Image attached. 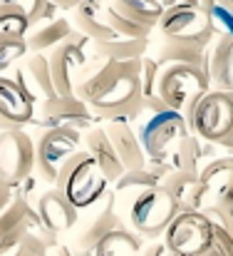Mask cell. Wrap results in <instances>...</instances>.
<instances>
[{"mask_svg":"<svg viewBox=\"0 0 233 256\" xmlns=\"http://www.w3.org/2000/svg\"><path fill=\"white\" fill-rule=\"evenodd\" d=\"M72 97L87 104L94 120H104V122L137 120L142 110L139 60L137 62H112V60L87 62L72 82Z\"/></svg>","mask_w":233,"mask_h":256,"instance_id":"6da1fadb","label":"cell"},{"mask_svg":"<svg viewBox=\"0 0 233 256\" xmlns=\"http://www.w3.org/2000/svg\"><path fill=\"white\" fill-rule=\"evenodd\" d=\"M55 189L70 202V206L75 212L89 209L92 204H97L102 196H107L109 182L104 176V172L99 170V164L84 152H75L57 172L55 179Z\"/></svg>","mask_w":233,"mask_h":256,"instance_id":"7a4b0ae2","label":"cell"},{"mask_svg":"<svg viewBox=\"0 0 233 256\" xmlns=\"http://www.w3.org/2000/svg\"><path fill=\"white\" fill-rule=\"evenodd\" d=\"M189 132L199 137L206 144H224L231 147L233 132V97L231 92H216L209 90L201 94L191 110L184 114Z\"/></svg>","mask_w":233,"mask_h":256,"instance_id":"3957f363","label":"cell"},{"mask_svg":"<svg viewBox=\"0 0 233 256\" xmlns=\"http://www.w3.org/2000/svg\"><path fill=\"white\" fill-rule=\"evenodd\" d=\"M122 212V209H119ZM179 214V204L161 189V186H149L137 192L127 204L122 219H127V229L137 234L139 239H156L164 234L169 222Z\"/></svg>","mask_w":233,"mask_h":256,"instance_id":"277c9868","label":"cell"},{"mask_svg":"<svg viewBox=\"0 0 233 256\" xmlns=\"http://www.w3.org/2000/svg\"><path fill=\"white\" fill-rule=\"evenodd\" d=\"M211 90L204 68L194 65H164L156 80V97L171 112L186 114L191 104Z\"/></svg>","mask_w":233,"mask_h":256,"instance_id":"5b68a950","label":"cell"},{"mask_svg":"<svg viewBox=\"0 0 233 256\" xmlns=\"http://www.w3.org/2000/svg\"><path fill=\"white\" fill-rule=\"evenodd\" d=\"M214 244V224L201 212L181 209L164 229V249L171 256H206Z\"/></svg>","mask_w":233,"mask_h":256,"instance_id":"8992f818","label":"cell"},{"mask_svg":"<svg viewBox=\"0 0 233 256\" xmlns=\"http://www.w3.org/2000/svg\"><path fill=\"white\" fill-rule=\"evenodd\" d=\"M134 134H137L139 147H142L147 160H164L191 132H189L184 114L171 112V110H161L154 114H144V120H139Z\"/></svg>","mask_w":233,"mask_h":256,"instance_id":"52a82bcc","label":"cell"},{"mask_svg":"<svg viewBox=\"0 0 233 256\" xmlns=\"http://www.w3.org/2000/svg\"><path fill=\"white\" fill-rule=\"evenodd\" d=\"M35 144V172L45 184H55L60 167L79 152L82 132L75 130H42Z\"/></svg>","mask_w":233,"mask_h":256,"instance_id":"ba28073f","label":"cell"},{"mask_svg":"<svg viewBox=\"0 0 233 256\" xmlns=\"http://www.w3.org/2000/svg\"><path fill=\"white\" fill-rule=\"evenodd\" d=\"M35 172V144L25 130H0V182L17 189Z\"/></svg>","mask_w":233,"mask_h":256,"instance_id":"9c48e42d","label":"cell"},{"mask_svg":"<svg viewBox=\"0 0 233 256\" xmlns=\"http://www.w3.org/2000/svg\"><path fill=\"white\" fill-rule=\"evenodd\" d=\"M156 28L164 35V40L189 42L199 48H209L211 40L216 38L209 25L206 12L194 10V8H166L161 18L156 20Z\"/></svg>","mask_w":233,"mask_h":256,"instance_id":"30bf717a","label":"cell"},{"mask_svg":"<svg viewBox=\"0 0 233 256\" xmlns=\"http://www.w3.org/2000/svg\"><path fill=\"white\" fill-rule=\"evenodd\" d=\"M209 206H231V157L214 160L196 174L186 209L204 212Z\"/></svg>","mask_w":233,"mask_h":256,"instance_id":"8fae6325","label":"cell"},{"mask_svg":"<svg viewBox=\"0 0 233 256\" xmlns=\"http://www.w3.org/2000/svg\"><path fill=\"white\" fill-rule=\"evenodd\" d=\"M82 42L84 38H79L75 32L67 42L57 45L47 55V68H50V78H52V87L57 97H72V82L79 70L87 65V52Z\"/></svg>","mask_w":233,"mask_h":256,"instance_id":"7c38bea8","label":"cell"},{"mask_svg":"<svg viewBox=\"0 0 233 256\" xmlns=\"http://www.w3.org/2000/svg\"><path fill=\"white\" fill-rule=\"evenodd\" d=\"M35 229H40V224L32 202L25 196H12V202L0 212V256L10 254Z\"/></svg>","mask_w":233,"mask_h":256,"instance_id":"4fadbf2b","label":"cell"},{"mask_svg":"<svg viewBox=\"0 0 233 256\" xmlns=\"http://www.w3.org/2000/svg\"><path fill=\"white\" fill-rule=\"evenodd\" d=\"M40 122L42 130H89L94 127V117L87 110L84 102H79L77 97H52L47 102L40 104Z\"/></svg>","mask_w":233,"mask_h":256,"instance_id":"5bb4252c","label":"cell"},{"mask_svg":"<svg viewBox=\"0 0 233 256\" xmlns=\"http://www.w3.org/2000/svg\"><path fill=\"white\" fill-rule=\"evenodd\" d=\"M77 214L70 202L52 186L47 192H42L35 202V216H37V224L42 232L47 234H62L67 229H72L77 224Z\"/></svg>","mask_w":233,"mask_h":256,"instance_id":"9a60e30c","label":"cell"},{"mask_svg":"<svg viewBox=\"0 0 233 256\" xmlns=\"http://www.w3.org/2000/svg\"><path fill=\"white\" fill-rule=\"evenodd\" d=\"M35 114V102L25 94V90L12 78L0 75V127L2 130H22Z\"/></svg>","mask_w":233,"mask_h":256,"instance_id":"2e32d148","label":"cell"},{"mask_svg":"<svg viewBox=\"0 0 233 256\" xmlns=\"http://www.w3.org/2000/svg\"><path fill=\"white\" fill-rule=\"evenodd\" d=\"M12 80L25 90V94L32 102L42 104V102L57 97L55 87H52V78H50V68H47V55H40V52L27 55L25 62L15 70Z\"/></svg>","mask_w":233,"mask_h":256,"instance_id":"e0dca14e","label":"cell"},{"mask_svg":"<svg viewBox=\"0 0 233 256\" xmlns=\"http://www.w3.org/2000/svg\"><path fill=\"white\" fill-rule=\"evenodd\" d=\"M102 127H104V132H107V137H109L119 162H122V170L132 172V170H142L147 164V157H144V152L139 147V140H137V134H134L129 122L112 120V122H107Z\"/></svg>","mask_w":233,"mask_h":256,"instance_id":"ac0fdd59","label":"cell"},{"mask_svg":"<svg viewBox=\"0 0 233 256\" xmlns=\"http://www.w3.org/2000/svg\"><path fill=\"white\" fill-rule=\"evenodd\" d=\"M102 10H104V0H82L75 8V22H72L75 32L94 45L117 40V35L104 25Z\"/></svg>","mask_w":233,"mask_h":256,"instance_id":"d6986e66","label":"cell"},{"mask_svg":"<svg viewBox=\"0 0 233 256\" xmlns=\"http://www.w3.org/2000/svg\"><path fill=\"white\" fill-rule=\"evenodd\" d=\"M82 140H84V152L99 164V170L104 172L107 182L114 184L124 174V170H122V162H119V157H117L104 127H89Z\"/></svg>","mask_w":233,"mask_h":256,"instance_id":"ffe728a7","label":"cell"},{"mask_svg":"<svg viewBox=\"0 0 233 256\" xmlns=\"http://www.w3.org/2000/svg\"><path fill=\"white\" fill-rule=\"evenodd\" d=\"M206 75L209 85L216 92H231L233 85V45L231 35L216 38L211 52H206Z\"/></svg>","mask_w":233,"mask_h":256,"instance_id":"44dd1931","label":"cell"},{"mask_svg":"<svg viewBox=\"0 0 233 256\" xmlns=\"http://www.w3.org/2000/svg\"><path fill=\"white\" fill-rule=\"evenodd\" d=\"M211 147H214V144H206V142H201L199 137L189 134V137H184V140L171 150V154L166 157V162H169L171 170L186 172V174L196 176L199 172L204 170V162H206Z\"/></svg>","mask_w":233,"mask_h":256,"instance_id":"7402d4cb","label":"cell"},{"mask_svg":"<svg viewBox=\"0 0 233 256\" xmlns=\"http://www.w3.org/2000/svg\"><path fill=\"white\" fill-rule=\"evenodd\" d=\"M72 35H75L72 22L65 20V18H55V20H50V22H45V25L30 30V32L25 35V45H27V52H40V55H45L47 50H55L57 45L67 42Z\"/></svg>","mask_w":233,"mask_h":256,"instance_id":"603a6c76","label":"cell"},{"mask_svg":"<svg viewBox=\"0 0 233 256\" xmlns=\"http://www.w3.org/2000/svg\"><path fill=\"white\" fill-rule=\"evenodd\" d=\"M142 254V239L127 229V224L107 232L94 246L92 256H139Z\"/></svg>","mask_w":233,"mask_h":256,"instance_id":"cb8c5ba5","label":"cell"},{"mask_svg":"<svg viewBox=\"0 0 233 256\" xmlns=\"http://www.w3.org/2000/svg\"><path fill=\"white\" fill-rule=\"evenodd\" d=\"M206 52H209V48L164 40V45L159 48V55L154 60L161 68L164 65H194V68H204L206 70Z\"/></svg>","mask_w":233,"mask_h":256,"instance_id":"d4e9b609","label":"cell"},{"mask_svg":"<svg viewBox=\"0 0 233 256\" xmlns=\"http://www.w3.org/2000/svg\"><path fill=\"white\" fill-rule=\"evenodd\" d=\"M147 48H149V38L144 40H112V42H102V45H94L97 50V58L99 60H112V62H137L147 55Z\"/></svg>","mask_w":233,"mask_h":256,"instance_id":"484cf974","label":"cell"},{"mask_svg":"<svg viewBox=\"0 0 233 256\" xmlns=\"http://www.w3.org/2000/svg\"><path fill=\"white\" fill-rule=\"evenodd\" d=\"M102 18H104V25H107L117 38H122V40H144V38H149V32H152V28L139 25V22H134V20L124 18V15H122L112 2H109V5L104 2Z\"/></svg>","mask_w":233,"mask_h":256,"instance_id":"4316f807","label":"cell"},{"mask_svg":"<svg viewBox=\"0 0 233 256\" xmlns=\"http://www.w3.org/2000/svg\"><path fill=\"white\" fill-rule=\"evenodd\" d=\"M112 5L124 18H129V20H134L139 25H147V28H154L156 20L164 12L159 0H112Z\"/></svg>","mask_w":233,"mask_h":256,"instance_id":"83f0119b","label":"cell"},{"mask_svg":"<svg viewBox=\"0 0 233 256\" xmlns=\"http://www.w3.org/2000/svg\"><path fill=\"white\" fill-rule=\"evenodd\" d=\"M27 32H30V25L22 12V5L12 0H0V35L25 38Z\"/></svg>","mask_w":233,"mask_h":256,"instance_id":"f1b7e54d","label":"cell"},{"mask_svg":"<svg viewBox=\"0 0 233 256\" xmlns=\"http://www.w3.org/2000/svg\"><path fill=\"white\" fill-rule=\"evenodd\" d=\"M20 5H22V12H25V18H27L30 30H35V28H40V25H45V22L60 18V15H57L60 10H57L50 0H22Z\"/></svg>","mask_w":233,"mask_h":256,"instance_id":"f546056e","label":"cell"},{"mask_svg":"<svg viewBox=\"0 0 233 256\" xmlns=\"http://www.w3.org/2000/svg\"><path fill=\"white\" fill-rule=\"evenodd\" d=\"M27 55V45L25 38H12V35H0V75L12 68L15 62H20Z\"/></svg>","mask_w":233,"mask_h":256,"instance_id":"4dcf8cb0","label":"cell"},{"mask_svg":"<svg viewBox=\"0 0 233 256\" xmlns=\"http://www.w3.org/2000/svg\"><path fill=\"white\" fill-rule=\"evenodd\" d=\"M159 70L161 65L154 58L144 55L139 60V87H142V100H149L156 94V80H159Z\"/></svg>","mask_w":233,"mask_h":256,"instance_id":"1f68e13d","label":"cell"},{"mask_svg":"<svg viewBox=\"0 0 233 256\" xmlns=\"http://www.w3.org/2000/svg\"><path fill=\"white\" fill-rule=\"evenodd\" d=\"M206 18H209V25H211V30H214L216 38H221V35H231V8L211 5L209 12H206Z\"/></svg>","mask_w":233,"mask_h":256,"instance_id":"d6a6232c","label":"cell"},{"mask_svg":"<svg viewBox=\"0 0 233 256\" xmlns=\"http://www.w3.org/2000/svg\"><path fill=\"white\" fill-rule=\"evenodd\" d=\"M45 252H47V242H42L35 232H30L10 254L5 256H45Z\"/></svg>","mask_w":233,"mask_h":256,"instance_id":"836d02e7","label":"cell"},{"mask_svg":"<svg viewBox=\"0 0 233 256\" xmlns=\"http://www.w3.org/2000/svg\"><path fill=\"white\" fill-rule=\"evenodd\" d=\"M159 5L164 10L166 8H194V10L209 12V8L214 5V0H159Z\"/></svg>","mask_w":233,"mask_h":256,"instance_id":"e575fe53","label":"cell"},{"mask_svg":"<svg viewBox=\"0 0 233 256\" xmlns=\"http://www.w3.org/2000/svg\"><path fill=\"white\" fill-rule=\"evenodd\" d=\"M12 196H15V189L0 182V212H2V209H5L10 202H12Z\"/></svg>","mask_w":233,"mask_h":256,"instance_id":"d590c367","label":"cell"},{"mask_svg":"<svg viewBox=\"0 0 233 256\" xmlns=\"http://www.w3.org/2000/svg\"><path fill=\"white\" fill-rule=\"evenodd\" d=\"M233 0H214V5H224V8H231Z\"/></svg>","mask_w":233,"mask_h":256,"instance_id":"8d00e7d4","label":"cell"},{"mask_svg":"<svg viewBox=\"0 0 233 256\" xmlns=\"http://www.w3.org/2000/svg\"><path fill=\"white\" fill-rule=\"evenodd\" d=\"M12 2H22V0H12Z\"/></svg>","mask_w":233,"mask_h":256,"instance_id":"74e56055","label":"cell"}]
</instances>
